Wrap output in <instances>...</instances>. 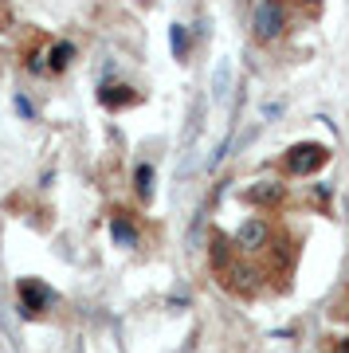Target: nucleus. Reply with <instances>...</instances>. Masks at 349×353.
Masks as SVG:
<instances>
[{
  "label": "nucleus",
  "instance_id": "f257e3e1",
  "mask_svg": "<svg viewBox=\"0 0 349 353\" xmlns=\"http://www.w3.org/2000/svg\"><path fill=\"white\" fill-rule=\"evenodd\" d=\"M326 161H330V150L318 145V141H299V145H290L287 157H283L290 176H310V173H318Z\"/></svg>",
  "mask_w": 349,
  "mask_h": 353
},
{
  "label": "nucleus",
  "instance_id": "f03ea898",
  "mask_svg": "<svg viewBox=\"0 0 349 353\" xmlns=\"http://www.w3.org/2000/svg\"><path fill=\"white\" fill-rule=\"evenodd\" d=\"M16 294H20V314L24 318H39L55 306V290L48 283H39V279H20L16 283Z\"/></svg>",
  "mask_w": 349,
  "mask_h": 353
},
{
  "label": "nucleus",
  "instance_id": "7ed1b4c3",
  "mask_svg": "<svg viewBox=\"0 0 349 353\" xmlns=\"http://www.w3.org/2000/svg\"><path fill=\"white\" fill-rule=\"evenodd\" d=\"M251 28H255V39H259V43L279 39L283 36V28H287V4H283V0H263L259 8H255Z\"/></svg>",
  "mask_w": 349,
  "mask_h": 353
},
{
  "label": "nucleus",
  "instance_id": "20e7f679",
  "mask_svg": "<svg viewBox=\"0 0 349 353\" xmlns=\"http://www.w3.org/2000/svg\"><path fill=\"white\" fill-rule=\"evenodd\" d=\"M267 240H271V224L267 220H259V216H248L243 224L236 228V248L239 252H259V248H267Z\"/></svg>",
  "mask_w": 349,
  "mask_h": 353
},
{
  "label": "nucleus",
  "instance_id": "39448f33",
  "mask_svg": "<svg viewBox=\"0 0 349 353\" xmlns=\"http://www.w3.org/2000/svg\"><path fill=\"white\" fill-rule=\"evenodd\" d=\"M243 201L259 204V208H271V204L283 201V185H279V181H255V185L243 189Z\"/></svg>",
  "mask_w": 349,
  "mask_h": 353
},
{
  "label": "nucleus",
  "instance_id": "423d86ee",
  "mask_svg": "<svg viewBox=\"0 0 349 353\" xmlns=\"http://www.w3.org/2000/svg\"><path fill=\"white\" fill-rule=\"evenodd\" d=\"M110 236H114L118 248H137V228H134V220H130L126 212L110 216Z\"/></svg>",
  "mask_w": 349,
  "mask_h": 353
},
{
  "label": "nucleus",
  "instance_id": "0eeeda50",
  "mask_svg": "<svg viewBox=\"0 0 349 353\" xmlns=\"http://www.w3.org/2000/svg\"><path fill=\"white\" fill-rule=\"evenodd\" d=\"M232 248H236V243H228L220 232L212 236V267L220 271V275H224L228 267H232Z\"/></svg>",
  "mask_w": 349,
  "mask_h": 353
},
{
  "label": "nucleus",
  "instance_id": "6e6552de",
  "mask_svg": "<svg viewBox=\"0 0 349 353\" xmlns=\"http://www.w3.org/2000/svg\"><path fill=\"white\" fill-rule=\"evenodd\" d=\"M99 99H102V106L118 110V106H130V102H137V94H130V87H102Z\"/></svg>",
  "mask_w": 349,
  "mask_h": 353
},
{
  "label": "nucleus",
  "instance_id": "1a4fd4ad",
  "mask_svg": "<svg viewBox=\"0 0 349 353\" xmlns=\"http://www.w3.org/2000/svg\"><path fill=\"white\" fill-rule=\"evenodd\" d=\"M48 59H51V71H67V67H71V59H75V43H67V39H63V43H55V48L48 51Z\"/></svg>",
  "mask_w": 349,
  "mask_h": 353
},
{
  "label": "nucleus",
  "instance_id": "9d476101",
  "mask_svg": "<svg viewBox=\"0 0 349 353\" xmlns=\"http://www.w3.org/2000/svg\"><path fill=\"white\" fill-rule=\"evenodd\" d=\"M134 189L141 201H153V165H137L134 169Z\"/></svg>",
  "mask_w": 349,
  "mask_h": 353
},
{
  "label": "nucleus",
  "instance_id": "9b49d317",
  "mask_svg": "<svg viewBox=\"0 0 349 353\" xmlns=\"http://www.w3.org/2000/svg\"><path fill=\"white\" fill-rule=\"evenodd\" d=\"M204 110H208V102H204V99H197V102H192V118H188L185 145H192V141L200 138V130H204Z\"/></svg>",
  "mask_w": 349,
  "mask_h": 353
},
{
  "label": "nucleus",
  "instance_id": "f8f14e48",
  "mask_svg": "<svg viewBox=\"0 0 349 353\" xmlns=\"http://www.w3.org/2000/svg\"><path fill=\"white\" fill-rule=\"evenodd\" d=\"M169 43H173V59H181V63H185V59H188V32H185V24L169 28Z\"/></svg>",
  "mask_w": 349,
  "mask_h": 353
},
{
  "label": "nucleus",
  "instance_id": "ddd939ff",
  "mask_svg": "<svg viewBox=\"0 0 349 353\" xmlns=\"http://www.w3.org/2000/svg\"><path fill=\"white\" fill-rule=\"evenodd\" d=\"M228 87H232V71H228V63H220L216 67V79H212L216 99H228Z\"/></svg>",
  "mask_w": 349,
  "mask_h": 353
},
{
  "label": "nucleus",
  "instance_id": "4468645a",
  "mask_svg": "<svg viewBox=\"0 0 349 353\" xmlns=\"http://www.w3.org/2000/svg\"><path fill=\"white\" fill-rule=\"evenodd\" d=\"M16 110H20V118H28V122L36 118V106H32V102H28L24 94H16Z\"/></svg>",
  "mask_w": 349,
  "mask_h": 353
},
{
  "label": "nucleus",
  "instance_id": "2eb2a0df",
  "mask_svg": "<svg viewBox=\"0 0 349 353\" xmlns=\"http://www.w3.org/2000/svg\"><path fill=\"white\" fill-rule=\"evenodd\" d=\"M337 353H349V341H341V350H337Z\"/></svg>",
  "mask_w": 349,
  "mask_h": 353
},
{
  "label": "nucleus",
  "instance_id": "dca6fc26",
  "mask_svg": "<svg viewBox=\"0 0 349 353\" xmlns=\"http://www.w3.org/2000/svg\"><path fill=\"white\" fill-rule=\"evenodd\" d=\"M306 4H318V0H306Z\"/></svg>",
  "mask_w": 349,
  "mask_h": 353
}]
</instances>
